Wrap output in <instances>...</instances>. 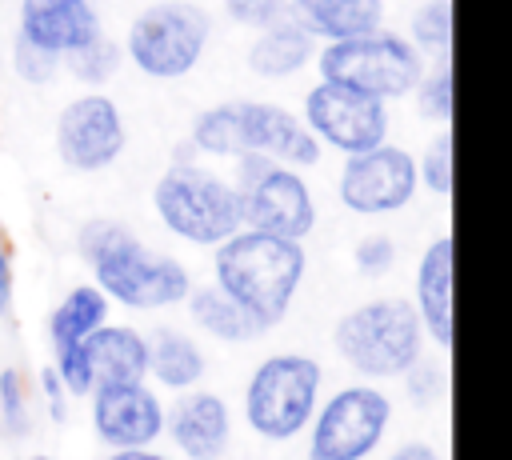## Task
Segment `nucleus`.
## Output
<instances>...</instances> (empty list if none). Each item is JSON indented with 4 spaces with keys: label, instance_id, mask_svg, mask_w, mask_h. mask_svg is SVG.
Returning <instances> with one entry per match:
<instances>
[{
    "label": "nucleus",
    "instance_id": "obj_1",
    "mask_svg": "<svg viewBox=\"0 0 512 460\" xmlns=\"http://www.w3.org/2000/svg\"><path fill=\"white\" fill-rule=\"evenodd\" d=\"M212 272L224 296H232L260 328H272L284 320L304 280V248L288 236L236 228L228 240L216 244Z\"/></svg>",
    "mask_w": 512,
    "mask_h": 460
},
{
    "label": "nucleus",
    "instance_id": "obj_2",
    "mask_svg": "<svg viewBox=\"0 0 512 460\" xmlns=\"http://www.w3.org/2000/svg\"><path fill=\"white\" fill-rule=\"evenodd\" d=\"M76 244L96 272V288L128 308H168L180 304L192 288L188 268L176 256L144 248L116 220H88Z\"/></svg>",
    "mask_w": 512,
    "mask_h": 460
},
{
    "label": "nucleus",
    "instance_id": "obj_3",
    "mask_svg": "<svg viewBox=\"0 0 512 460\" xmlns=\"http://www.w3.org/2000/svg\"><path fill=\"white\" fill-rule=\"evenodd\" d=\"M192 144L208 156L228 160L260 152L288 168H308L320 160V140L308 132V124L288 108L264 100H232L200 112L192 124Z\"/></svg>",
    "mask_w": 512,
    "mask_h": 460
},
{
    "label": "nucleus",
    "instance_id": "obj_4",
    "mask_svg": "<svg viewBox=\"0 0 512 460\" xmlns=\"http://www.w3.org/2000/svg\"><path fill=\"white\" fill-rule=\"evenodd\" d=\"M152 204L160 224L200 248H216L220 240H228L240 228V200L236 188L196 164H172L156 188H152Z\"/></svg>",
    "mask_w": 512,
    "mask_h": 460
},
{
    "label": "nucleus",
    "instance_id": "obj_5",
    "mask_svg": "<svg viewBox=\"0 0 512 460\" xmlns=\"http://www.w3.org/2000/svg\"><path fill=\"white\" fill-rule=\"evenodd\" d=\"M420 316L408 300H368L340 316L336 324V352L360 372V376H404L420 360Z\"/></svg>",
    "mask_w": 512,
    "mask_h": 460
},
{
    "label": "nucleus",
    "instance_id": "obj_6",
    "mask_svg": "<svg viewBox=\"0 0 512 460\" xmlns=\"http://www.w3.org/2000/svg\"><path fill=\"white\" fill-rule=\"evenodd\" d=\"M424 76L420 48L400 32H364L348 40H328L320 48V80L368 92L376 100L408 96Z\"/></svg>",
    "mask_w": 512,
    "mask_h": 460
},
{
    "label": "nucleus",
    "instance_id": "obj_7",
    "mask_svg": "<svg viewBox=\"0 0 512 460\" xmlns=\"http://www.w3.org/2000/svg\"><path fill=\"white\" fill-rule=\"evenodd\" d=\"M212 36V16L192 0H160L148 4L128 24V60L152 80L188 76Z\"/></svg>",
    "mask_w": 512,
    "mask_h": 460
},
{
    "label": "nucleus",
    "instance_id": "obj_8",
    "mask_svg": "<svg viewBox=\"0 0 512 460\" xmlns=\"http://www.w3.org/2000/svg\"><path fill=\"white\" fill-rule=\"evenodd\" d=\"M320 364L312 356H268L244 388V420L264 440H292L308 428L320 396Z\"/></svg>",
    "mask_w": 512,
    "mask_h": 460
},
{
    "label": "nucleus",
    "instance_id": "obj_9",
    "mask_svg": "<svg viewBox=\"0 0 512 460\" xmlns=\"http://www.w3.org/2000/svg\"><path fill=\"white\" fill-rule=\"evenodd\" d=\"M236 200H240V228L304 240L316 224V204L300 172L276 164L260 152L236 156Z\"/></svg>",
    "mask_w": 512,
    "mask_h": 460
},
{
    "label": "nucleus",
    "instance_id": "obj_10",
    "mask_svg": "<svg viewBox=\"0 0 512 460\" xmlns=\"http://www.w3.org/2000/svg\"><path fill=\"white\" fill-rule=\"evenodd\" d=\"M392 420V404L380 388H340L312 420L308 460H364L376 452Z\"/></svg>",
    "mask_w": 512,
    "mask_h": 460
},
{
    "label": "nucleus",
    "instance_id": "obj_11",
    "mask_svg": "<svg viewBox=\"0 0 512 460\" xmlns=\"http://www.w3.org/2000/svg\"><path fill=\"white\" fill-rule=\"evenodd\" d=\"M304 124L320 144H328L344 156L368 152V148L388 140L384 100H376L368 92H356V88H344V84H332V80H320L316 88H308Z\"/></svg>",
    "mask_w": 512,
    "mask_h": 460
},
{
    "label": "nucleus",
    "instance_id": "obj_12",
    "mask_svg": "<svg viewBox=\"0 0 512 460\" xmlns=\"http://www.w3.org/2000/svg\"><path fill=\"white\" fill-rule=\"evenodd\" d=\"M336 192H340V204L356 216L400 212L416 196V160H412V152L384 140V144L344 160Z\"/></svg>",
    "mask_w": 512,
    "mask_h": 460
},
{
    "label": "nucleus",
    "instance_id": "obj_13",
    "mask_svg": "<svg viewBox=\"0 0 512 460\" xmlns=\"http://www.w3.org/2000/svg\"><path fill=\"white\" fill-rule=\"evenodd\" d=\"M56 152L76 172H100L124 152L120 108L104 92L76 96L56 120Z\"/></svg>",
    "mask_w": 512,
    "mask_h": 460
},
{
    "label": "nucleus",
    "instance_id": "obj_14",
    "mask_svg": "<svg viewBox=\"0 0 512 460\" xmlns=\"http://www.w3.org/2000/svg\"><path fill=\"white\" fill-rule=\"evenodd\" d=\"M92 428L108 448H144L164 432V408L144 384L96 388Z\"/></svg>",
    "mask_w": 512,
    "mask_h": 460
},
{
    "label": "nucleus",
    "instance_id": "obj_15",
    "mask_svg": "<svg viewBox=\"0 0 512 460\" xmlns=\"http://www.w3.org/2000/svg\"><path fill=\"white\" fill-rule=\"evenodd\" d=\"M20 36L44 52L68 56L100 36L96 0H20Z\"/></svg>",
    "mask_w": 512,
    "mask_h": 460
},
{
    "label": "nucleus",
    "instance_id": "obj_16",
    "mask_svg": "<svg viewBox=\"0 0 512 460\" xmlns=\"http://www.w3.org/2000/svg\"><path fill=\"white\" fill-rule=\"evenodd\" d=\"M164 424H168L176 448L188 460H216V456H224L228 436H232L228 404L216 392H192V396H184Z\"/></svg>",
    "mask_w": 512,
    "mask_h": 460
},
{
    "label": "nucleus",
    "instance_id": "obj_17",
    "mask_svg": "<svg viewBox=\"0 0 512 460\" xmlns=\"http://www.w3.org/2000/svg\"><path fill=\"white\" fill-rule=\"evenodd\" d=\"M92 388H116V384H140L148 376V340L136 328L100 324L80 340Z\"/></svg>",
    "mask_w": 512,
    "mask_h": 460
},
{
    "label": "nucleus",
    "instance_id": "obj_18",
    "mask_svg": "<svg viewBox=\"0 0 512 460\" xmlns=\"http://www.w3.org/2000/svg\"><path fill=\"white\" fill-rule=\"evenodd\" d=\"M416 316L420 328L440 344L452 348V236H440L424 248L416 268Z\"/></svg>",
    "mask_w": 512,
    "mask_h": 460
},
{
    "label": "nucleus",
    "instance_id": "obj_19",
    "mask_svg": "<svg viewBox=\"0 0 512 460\" xmlns=\"http://www.w3.org/2000/svg\"><path fill=\"white\" fill-rule=\"evenodd\" d=\"M288 16L312 40H348L384 28V0H288Z\"/></svg>",
    "mask_w": 512,
    "mask_h": 460
},
{
    "label": "nucleus",
    "instance_id": "obj_20",
    "mask_svg": "<svg viewBox=\"0 0 512 460\" xmlns=\"http://www.w3.org/2000/svg\"><path fill=\"white\" fill-rule=\"evenodd\" d=\"M312 56H316V40L292 16H284L256 32V40L248 48V68L264 80H284V76L300 72Z\"/></svg>",
    "mask_w": 512,
    "mask_h": 460
},
{
    "label": "nucleus",
    "instance_id": "obj_21",
    "mask_svg": "<svg viewBox=\"0 0 512 460\" xmlns=\"http://www.w3.org/2000/svg\"><path fill=\"white\" fill-rule=\"evenodd\" d=\"M188 312H192V320L208 332V336H216V340H224V344H240V340H252V336H260L264 328L232 300V296H224L216 284H208V288H188Z\"/></svg>",
    "mask_w": 512,
    "mask_h": 460
},
{
    "label": "nucleus",
    "instance_id": "obj_22",
    "mask_svg": "<svg viewBox=\"0 0 512 460\" xmlns=\"http://www.w3.org/2000/svg\"><path fill=\"white\" fill-rule=\"evenodd\" d=\"M148 372L164 388H192L204 376V352L176 328H156L148 340Z\"/></svg>",
    "mask_w": 512,
    "mask_h": 460
},
{
    "label": "nucleus",
    "instance_id": "obj_23",
    "mask_svg": "<svg viewBox=\"0 0 512 460\" xmlns=\"http://www.w3.org/2000/svg\"><path fill=\"white\" fill-rule=\"evenodd\" d=\"M104 316H108V296H104L96 284L72 288V292L56 304V312H52V320H48L52 348L60 352V348L80 344L88 332H96V328L104 324Z\"/></svg>",
    "mask_w": 512,
    "mask_h": 460
},
{
    "label": "nucleus",
    "instance_id": "obj_24",
    "mask_svg": "<svg viewBox=\"0 0 512 460\" xmlns=\"http://www.w3.org/2000/svg\"><path fill=\"white\" fill-rule=\"evenodd\" d=\"M64 60H68V68H72L76 80H84V84H104V80H112V72L120 68V48H116L112 40H104V32H100L96 40H88V44L76 48V52H68Z\"/></svg>",
    "mask_w": 512,
    "mask_h": 460
},
{
    "label": "nucleus",
    "instance_id": "obj_25",
    "mask_svg": "<svg viewBox=\"0 0 512 460\" xmlns=\"http://www.w3.org/2000/svg\"><path fill=\"white\" fill-rule=\"evenodd\" d=\"M412 44L428 48L436 56H448V48H452V4L448 0H428L412 16Z\"/></svg>",
    "mask_w": 512,
    "mask_h": 460
},
{
    "label": "nucleus",
    "instance_id": "obj_26",
    "mask_svg": "<svg viewBox=\"0 0 512 460\" xmlns=\"http://www.w3.org/2000/svg\"><path fill=\"white\" fill-rule=\"evenodd\" d=\"M416 92H420V112L428 120H452V64L444 56L432 76H420Z\"/></svg>",
    "mask_w": 512,
    "mask_h": 460
},
{
    "label": "nucleus",
    "instance_id": "obj_27",
    "mask_svg": "<svg viewBox=\"0 0 512 460\" xmlns=\"http://www.w3.org/2000/svg\"><path fill=\"white\" fill-rule=\"evenodd\" d=\"M416 176H420L436 196H448V192H452V132H440V136L428 144V152H424Z\"/></svg>",
    "mask_w": 512,
    "mask_h": 460
},
{
    "label": "nucleus",
    "instance_id": "obj_28",
    "mask_svg": "<svg viewBox=\"0 0 512 460\" xmlns=\"http://www.w3.org/2000/svg\"><path fill=\"white\" fill-rule=\"evenodd\" d=\"M224 12H228L232 24L260 32V28L288 16V0H224Z\"/></svg>",
    "mask_w": 512,
    "mask_h": 460
},
{
    "label": "nucleus",
    "instance_id": "obj_29",
    "mask_svg": "<svg viewBox=\"0 0 512 460\" xmlns=\"http://www.w3.org/2000/svg\"><path fill=\"white\" fill-rule=\"evenodd\" d=\"M12 64H16V72H20L28 84H48V80L56 76V68H60V56H56V52H44V48H36V44H28L24 36H16Z\"/></svg>",
    "mask_w": 512,
    "mask_h": 460
},
{
    "label": "nucleus",
    "instance_id": "obj_30",
    "mask_svg": "<svg viewBox=\"0 0 512 460\" xmlns=\"http://www.w3.org/2000/svg\"><path fill=\"white\" fill-rule=\"evenodd\" d=\"M0 416L8 424L12 436H24L28 432V408H24V384L12 368L0 372Z\"/></svg>",
    "mask_w": 512,
    "mask_h": 460
},
{
    "label": "nucleus",
    "instance_id": "obj_31",
    "mask_svg": "<svg viewBox=\"0 0 512 460\" xmlns=\"http://www.w3.org/2000/svg\"><path fill=\"white\" fill-rule=\"evenodd\" d=\"M56 376L68 392L76 396H88L92 392V372H88V360H84V348L72 344V348H60L56 352Z\"/></svg>",
    "mask_w": 512,
    "mask_h": 460
},
{
    "label": "nucleus",
    "instance_id": "obj_32",
    "mask_svg": "<svg viewBox=\"0 0 512 460\" xmlns=\"http://www.w3.org/2000/svg\"><path fill=\"white\" fill-rule=\"evenodd\" d=\"M392 260H396V244H392L388 236H364V240L356 244V268L368 272V276L388 272Z\"/></svg>",
    "mask_w": 512,
    "mask_h": 460
},
{
    "label": "nucleus",
    "instance_id": "obj_33",
    "mask_svg": "<svg viewBox=\"0 0 512 460\" xmlns=\"http://www.w3.org/2000/svg\"><path fill=\"white\" fill-rule=\"evenodd\" d=\"M404 376H408V396H412V400H420V404H424V400H432V396L444 388V376H440V368H436V364H420V360H416Z\"/></svg>",
    "mask_w": 512,
    "mask_h": 460
},
{
    "label": "nucleus",
    "instance_id": "obj_34",
    "mask_svg": "<svg viewBox=\"0 0 512 460\" xmlns=\"http://www.w3.org/2000/svg\"><path fill=\"white\" fill-rule=\"evenodd\" d=\"M12 312V260L4 248V232H0V316Z\"/></svg>",
    "mask_w": 512,
    "mask_h": 460
},
{
    "label": "nucleus",
    "instance_id": "obj_35",
    "mask_svg": "<svg viewBox=\"0 0 512 460\" xmlns=\"http://www.w3.org/2000/svg\"><path fill=\"white\" fill-rule=\"evenodd\" d=\"M388 460H440V456H436V448H428V444H400Z\"/></svg>",
    "mask_w": 512,
    "mask_h": 460
},
{
    "label": "nucleus",
    "instance_id": "obj_36",
    "mask_svg": "<svg viewBox=\"0 0 512 460\" xmlns=\"http://www.w3.org/2000/svg\"><path fill=\"white\" fill-rule=\"evenodd\" d=\"M108 460H168L160 452H148V448H116Z\"/></svg>",
    "mask_w": 512,
    "mask_h": 460
},
{
    "label": "nucleus",
    "instance_id": "obj_37",
    "mask_svg": "<svg viewBox=\"0 0 512 460\" xmlns=\"http://www.w3.org/2000/svg\"><path fill=\"white\" fill-rule=\"evenodd\" d=\"M32 460H52V456H32Z\"/></svg>",
    "mask_w": 512,
    "mask_h": 460
}]
</instances>
